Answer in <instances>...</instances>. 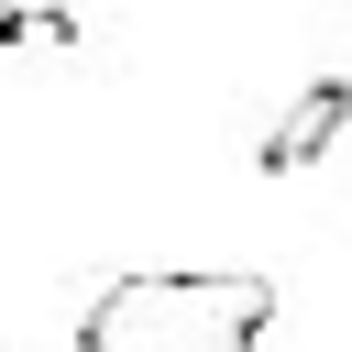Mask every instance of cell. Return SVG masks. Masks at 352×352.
<instances>
[{
    "label": "cell",
    "mask_w": 352,
    "mask_h": 352,
    "mask_svg": "<svg viewBox=\"0 0 352 352\" xmlns=\"http://www.w3.org/2000/svg\"><path fill=\"white\" fill-rule=\"evenodd\" d=\"M275 319L264 275H110L88 308V352H253Z\"/></svg>",
    "instance_id": "1"
},
{
    "label": "cell",
    "mask_w": 352,
    "mask_h": 352,
    "mask_svg": "<svg viewBox=\"0 0 352 352\" xmlns=\"http://www.w3.org/2000/svg\"><path fill=\"white\" fill-rule=\"evenodd\" d=\"M341 121H352V77H319V88L264 132V154H253V165H264V176H297V165H319V154L341 143Z\"/></svg>",
    "instance_id": "2"
}]
</instances>
